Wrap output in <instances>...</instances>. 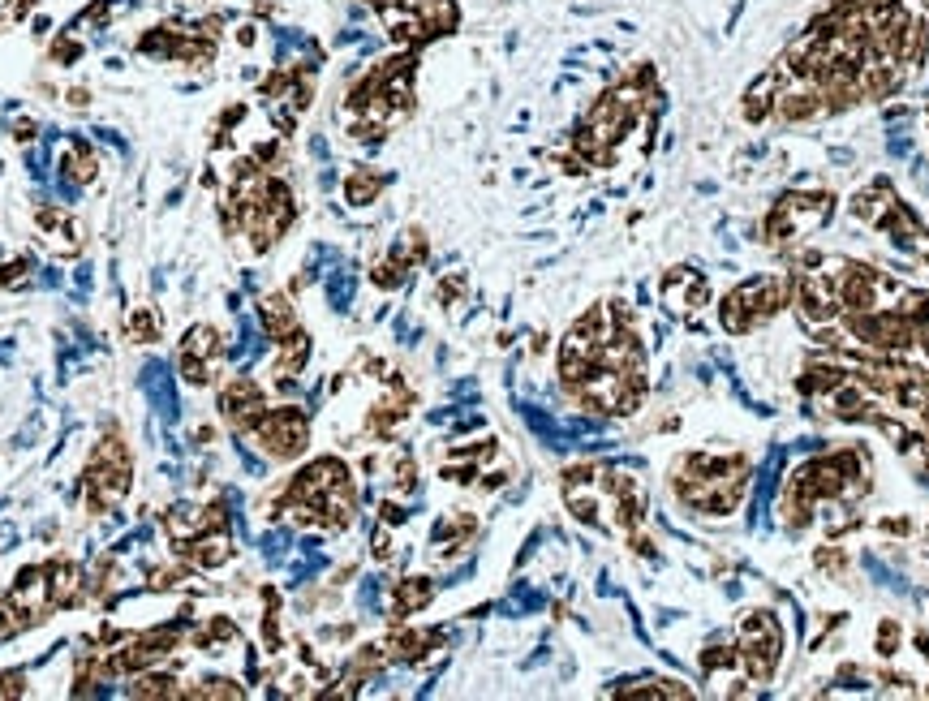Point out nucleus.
Here are the masks:
<instances>
[{
	"label": "nucleus",
	"mask_w": 929,
	"mask_h": 701,
	"mask_svg": "<svg viewBox=\"0 0 929 701\" xmlns=\"http://www.w3.org/2000/svg\"><path fill=\"white\" fill-rule=\"evenodd\" d=\"M740 667H745L749 684H770L779 671V658H783V628L770 611H749L740 620Z\"/></svg>",
	"instance_id": "nucleus-1"
},
{
	"label": "nucleus",
	"mask_w": 929,
	"mask_h": 701,
	"mask_svg": "<svg viewBox=\"0 0 929 701\" xmlns=\"http://www.w3.org/2000/svg\"><path fill=\"white\" fill-rule=\"evenodd\" d=\"M250 439L259 443V452L267 456V461L289 465V461H297V456H306V448H310V418L297 405H276V409H267L259 418Z\"/></svg>",
	"instance_id": "nucleus-2"
},
{
	"label": "nucleus",
	"mask_w": 929,
	"mask_h": 701,
	"mask_svg": "<svg viewBox=\"0 0 929 701\" xmlns=\"http://www.w3.org/2000/svg\"><path fill=\"white\" fill-rule=\"evenodd\" d=\"M220 413L233 426V435H250L267 413V388L254 375H228L220 383Z\"/></svg>",
	"instance_id": "nucleus-3"
},
{
	"label": "nucleus",
	"mask_w": 929,
	"mask_h": 701,
	"mask_svg": "<svg viewBox=\"0 0 929 701\" xmlns=\"http://www.w3.org/2000/svg\"><path fill=\"white\" fill-rule=\"evenodd\" d=\"M181 628H142V633H130L117 646V658H121V671L125 676H134V671H147L155 663H164L173 650H181Z\"/></svg>",
	"instance_id": "nucleus-4"
},
{
	"label": "nucleus",
	"mask_w": 929,
	"mask_h": 701,
	"mask_svg": "<svg viewBox=\"0 0 929 701\" xmlns=\"http://www.w3.org/2000/svg\"><path fill=\"white\" fill-rule=\"evenodd\" d=\"M822 91L813 87L809 78H796V82H783V87L775 91V112L770 117L783 121V125H796V121H813V117H822Z\"/></svg>",
	"instance_id": "nucleus-5"
},
{
	"label": "nucleus",
	"mask_w": 929,
	"mask_h": 701,
	"mask_svg": "<svg viewBox=\"0 0 929 701\" xmlns=\"http://www.w3.org/2000/svg\"><path fill=\"white\" fill-rule=\"evenodd\" d=\"M439 641L443 633L439 628H392L388 637H383V654H388V663H409V667H418L426 654H435L439 650Z\"/></svg>",
	"instance_id": "nucleus-6"
},
{
	"label": "nucleus",
	"mask_w": 929,
	"mask_h": 701,
	"mask_svg": "<svg viewBox=\"0 0 929 701\" xmlns=\"http://www.w3.org/2000/svg\"><path fill=\"white\" fill-rule=\"evenodd\" d=\"M659 293L667 297L676 310H702L710 302V284L702 271H689V267H671L667 276L659 280Z\"/></svg>",
	"instance_id": "nucleus-7"
},
{
	"label": "nucleus",
	"mask_w": 929,
	"mask_h": 701,
	"mask_svg": "<svg viewBox=\"0 0 929 701\" xmlns=\"http://www.w3.org/2000/svg\"><path fill=\"white\" fill-rule=\"evenodd\" d=\"M44 577H48V603L52 607H78L82 594H87V581H82V568L74 560L44 564Z\"/></svg>",
	"instance_id": "nucleus-8"
},
{
	"label": "nucleus",
	"mask_w": 929,
	"mask_h": 701,
	"mask_svg": "<svg viewBox=\"0 0 929 701\" xmlns=\"http://www.w3.org/2000/svg\"><path fill=\"white\" fill-rule=\"evenodd\" d=\"M259 323H263V332H267L271 345L284 340V336H293L297 327H302V319H297V306L284 293H263L259 297Z\"/></svg>",
	"instance_id": "nucleus-9"
},
{
	"label": "nucleus",
	"mask_w": 929,
	"mask_h": 701,
	"mask_svg": "<svg viewBox=\"0 0 929 701\" xmlns=\"http://www.w3.org/2000/svg\"><path fill=\"white\" fill-rule=\"evenodd\" d=\"M310 362V336L297 327L293 336L276 340V357H271V375H276L280 388H289L293 375H302V366Z\"/></svg>",
	"instance_id": "nucleus-10"
},
{
	"label": "nucleus",
	"mask_w": 929,
	"mask_h": 701,
	"mask_svg": "<svg viewBox=\"0 0 929 701\" xmlns=\"http://www.w3.org/2000/svg\"><path fill=\"white\" fill-rule=\"evenodd\" d=\"M185 684L173 676V671H134L130 684H125V697H134V701H160V697H181Z\"/></svg>",
	"instance_id": "nucleus-11"
},
{
	"label": "nucleus",
	"mask_w": 929,
	"mask_h": 701,
	"mask_svg": "<svg viewBox=\"0 0 929 701\" xmlns=\"http://www.w3.org/2000/svg\"><path fill=\"white\" fill-rule=\"evenodd\" d=\"M435 598V581L431 577H405L392 590V624H400L405 615H418L422 607H431Z\"/></svg>",
	"instance_id": "nucleus-12"
},
{
	"label": "nucleus",
	"mask_w": 929,
	"mask_h": 701,
	"mask_svg": "<svg viewBox=\"0 0 929 701\" xmlns=\"http://www.w3.org/2000/svg\"><path fill=\"white\" fill-rule=\"evenodd\" d=\"M848 379H852L848 366H839V362H813L805 375L796 379V392H800V396H831V392L843 388Z\"/></svg>",
	"instance_id": "nucleus-13"
},
{
	"label": "nucleus",
	"mask_w": 929,
	"mask_h": 701,
	"mask_svg": "<svg viewBox=\"0 0 929 701\" xmlns=\"http://www.w3.org/2000/svg\"><path fill=\"white\" fill-rule=\"evenodd\" d=\"M891 203H895V194H891V185L886 181H878V185H869V190H861L848 203V211H852V220L856 224H869V228H878L882 224V216L891 211Z\"/></svg>",
	"instance_id": "nucleus-14"
},
{
	"label": "nucleus",
	"mask_w": 929,
	"mask_h": 701,
	"mask_svg": "<svg viewBox=\"0 0 929 701\" xmlns=\"http://www.w3.org/2000/svg\"><path fill=\"white\" fill-rule=\"evenodd\" d=\"M383 185H388V177H383L379 168H349V177H345V203L349 207H370L383 194Z\"/></svg>",
	"instance_id": "nucleus-15"
},
{
	"label": "nucleus",
	"mask_w": 929,
	"mask_h": 701,
	"mask_svg": "<svg viewBox=\"0 0 929 701\" xmlns=\"http://www.w3.org/2000/svg\"><path fill=\"white\" fill-rule=\"evenodd\" d=\"M181 697H190V701H241L246 697V684L233 680V676H203L198 684H185Z\"/></svg>",
	"instance_id": "nucleus-16"
},
{
	"label": "nucleus",
	"mask_w": 929,
	"mask_h": 701,
	"mask_svg": "<svg viewBox=\"0 0 929 701\" xmlns=\"http://www.w3.org/2000/svg\"><path fill=\"white\" fill-rule=\"evenodd\" d=\"M413 13H418L426 39H431V35H448V31H456V22H461V13H456L452 0H418Z\"/></svg>",
	"instance_id": "nucleus-17"
},
{
	"label": "nucleus",
	"mask_w": 929,
	"mask_h": 701,
	"mask_svg": "<svg viewBox=\"0 0 929 701\" xmlns=\"http://www.w3.org/2000/svg\"><path fill=\"white\" fill-rule=\"evenodd\" d=\"M61 168H65V177L74 185H91L95 173H99V160H95V151L87 147V142H74V147L61 155Z\"/></svg>",
	"instance_id": "nucleus-18"
},
{
	"label": "nucleus",
	"mask_w": 929,
	"mask_h": 701,
	"mask_svg": "<svg viewBox=\"0 0 929 701\" xmlns=\"http://www.w3.org/2000/svg\"><path fill=\"white\" fill-rule=\"evenodd\" d=\"M474 534H478V517H474V512H465V508H456L452 517L439 525V534H435V538L448 542L452 555H456V551H465V547H469V538H474Z\"/></svg>",
	"instance_id": "nucleus-19"
},
{
	"label": "nucleus",
	"mask_w": 929,
	"mask_h": 701,
	"mask_svg": "<svg viewBox=\"0 0 929 701\" xmlns=\"http://www.w3.org/2000/svg\"><path fill=\"white\" fill-rule=\"evenodd\" d=\"M426 254H431V237H426V228H418V224L405 228V233H400V241L392 246V259H400L409 271L418 267V263H426Z\"/></svg>",
	"instance_id": "nucleus-20"
},
{
	"label": "nucleus",
	"mask_w": 929,
	"mask_h": 701,
	"mask_svg": "<svg viewBox=\"0 0 929 701\" xmlns=\"http://www.w3.org/2000/svg\"><path fill=\"white\" fill-rule=\"evenodd\" d=\"M181 353H194V357H224V340H220V327L211 323H194L181 340Z\"/></svg>",
	"instance_id": "nucleus-21"
},
{
	"label": "nucleus",
	"mask_w": 929,
	"mask_h": 701,
	"mask_svg": "<svg viewBox=\"0 0 929 701\" xmlns=\"http://www.w3.org/2000/svg\"><path fill=\"white\" fill-rule=\"evenodd\" d=\"M164 534H168V542L198 538V534H203V521H198V508H190V504H177V508H168V512H164Z\"/></svg>",
	"instance_id": "nucleus-22"
},
{
	"label": "nucleus",
	"mask_w": 929,
	"mask_h": 701,
	"mask_svg": "<svg viewBox=\"0 0 929 701\" xmlns=\"http://www.w3.org/2000/svg\"><path fill=\"white\" fill-rule=\"evenodd\" d=\"M646 504H650V499H646V486H641V491H633V495H620V499H616V517H611V521H616V529L633 534V529L646 525Z\"/></svg>",
	"instance_id": "nucleus-23"
},
{
	"label": "nucleus",
	"mask_w": 929,
	"mask_h": 701,
	"mask_svg": "<svg viewBox=\"0 0 929 701\" xmlns=\"http://www.w3.org/2000/svg\"><path fill=\"white\" fill-rule=\"evenodd\" d=\"M125 332H130V340H138V345H155V340H160V314L151 306H134L130 319H125Z\"/></svg>",
	"instance_id": "nucleus-24"
},
{
	"label": "nucleus",
	"mask_w": 929,
	"mask_h": 701,
	"mask_svg": "<svg viewBox=\"0 0 929 701\" xmlns=\"http://www.w3.org/2000/svg\"><path fill=\"white\" fill-rule=\"evenodd\" d=\"M620 697H671V701H684V697H693V689L689 684H680V680H641V684L620 689Z\"/></svg>",
	"instance_id": "nucleus-25"
},
{
	"label": "nucleus",
	"mask_w": 929,
	"mask_h": 701,
	"mask_svg": "<svg viewBox=\"0 0 929 701\" xmlns=\"http://www.w3.org/2000/svg\"><path fill=\"white\" fill-rule=\"evenodd\" d=\"M813 508L818 504H809V499H796V495H783V525H788V534H809V525H813Z\"/></svg>",
	"instance_id": "nucleus-26"
},
{
	"label": "nucleus",
	"mask_w": 929,
	"mask_h": 701,
	"mask_svg": "<svg viewBox=\"0 0 929 701\" xmlns=\"http://www.w3.org/2000/svg\"><path fill=\"white\" fill-rule=\"evenodd\" d=\"M405 276H409V267L400 263V259H392V254H388V259H379L375 267H370V284H375V289H383V293L400 289V284H405Z\"/></svg>",
	"instance_id": "nucleus-27"
},
{
	"label": "nucleus",
	"mask_w": 929,
	"mask_h": 701,
	"mask_svg": "<svg viewBox=\"0 0 929 701\" xmlns=\"http://www.w3.org/2000/svg\"><path fill=\"white\" fill-rule=\"evenodd\" d=\"M147 577H151V590H168V594H173V590H185V585L194 581V568L181 560L173 568H151Z\"/></svg>",
	"instance_id": "nucleus-28"
},
{
	"label": "nucleus",
	"mask_w": 929,
	"mask_h": 701,
	"mask_svg": "<svg viewBox=\"0 0 929 701\" xmlns=\"http://www.w3.org/2000/svg\"><path fill=\"white\" fill-rule=\"evenodd\" d=\"M813 568L826 572V577H835V581H843L848 577V551L835 547V542H826V547L813 551Z\"/></svg>",
	"instance_id": "nucleus-29"
},
{
	"label": "nucleus",
	"mask_w": 929,
	"mask_h": 701,
	"mask_svg": "<svg viewBox=\"0 0 929 701\" xmlns=\"http://www.w3.org/2000/svg\"><path fill=\"white\" fill-rule=\"evenodd\" d=\"M392 491H396V495L418 491V461H413L409 452H400L396 461H392Z\"/></svg>",
	"instance_id": "nucleus-30"
},
{
	"label": "nucleus",
	"mask_w": 929,
	"mask_h": 701,
	"mask_svg": "<svg viewBox=\"0 0 929 701\" xmlns=\"http://www.w3.org/2000/svg\"><path fill=\"white\" fill-rule=\"evenodd\" d=\"M697 663H702V671H736L740 667V650H732V646H706L702 654H697Z\"/></svg>",
	"instance_id": "nucleus-31"
},
{
	"label": "nucleus",
	"mask_w": 929,
	"mask_h": 701,
	"mask_svg": "<svg viewBox=\"0 0 929 701\" xmlns=\"http://www.w3.org/2000/svg\"><path fill=\"white\" fill-rule=\"evenodd\" d=\"M603 491L611 499H620V495L641 491V482H637V474H628V469H607V474H603Z\"/></svg>",
	"instance_id": "nucleus-32"
},
{
	"label": "nucleus",
	"mask_w": 929,
	"mask_h": 701,
	"mask_svg": "<svg viewBox=\"0 0 929 701\" xmlns=\"http://www.w3.org/2000/svg\"><path fill=\"white\" fill-rule=\"evenodd\" d=\"M568 499V508H573V517L581 525H598V504H594V495H581V491H564Z\"/></svg>",
	"instance_id": "nucleus-33"
},
{
	"label": "nucleus",
	"mask_w": 929,
	"mask_h": 701,
	"mask_svg": "<svg viewBox=\"0 0 929 701\" xmlns=\"http://www.w3.org/2000/svg\"><path fill=\"white\" fill-rule=\"evenodd\" d=\"M26 280H31V263L26 259H13L0 267V289H26Z\"/></svg>",
	"instance_id": "nucleus-34"
},
{
	"label": "nucleus",
	"mask_w": 929,
	"mask_h": 701,
	"mask_svg": "<svg viewBox=\"0 0 929 701\" xmlns=\"http://www.w3.org/2000/svg\"><path fill=\"white\" fill-rule=\"evenodd\" d=\"M198 521H203V534H228V512H224L220 499L207 508H198Z\"/></svg>",
	"instance_id": "nucleus-35"
},
{
	"label": "nucleus",
	"mask_w": 929,
	"mask_h": 701,
	"mask_svg": "<svg viewBox=\"0 0 929 701\" xmlns=\"http://www.w3.org/2000/svg\"><path fill=\"white\" fill-rule=\"evenodd\" d=\"M207 633L216 637V646H228V641H241V628H237V620H228V615H211V620H207Z\"/></svg>",
	"instance_id": "nucleus-36"
},
{
	"label": "nucleus",
	"mask_w": 929,
	"mask_h": 701,
	"mask_svg": "<svg viewBox=\"0 0 929 701\" xmlns=\"http://www.w3.org/2000/svg\"><path fill=\"white\" fill-rule=\"evenodd\" d=\"M598 465H568L564 469V491H585V486L594 482Z\"/></svg>",
	"instance_id": "nucleus-37"
},
{
	"label": "nucleus",
	"mask_w": 929,
	"mask_h": 701,
	"mask_svg": "<svg viewBox=\"0 0 929 701\" xmlns=\"http://www.w3.org/2000/svg\"><path fill=\"white\" fill-rule=\"evenodd\" d=\"M26 697V671H0V701Z\"/></svg>",
	"instance_id": "nucleus-38"
},
{
	"label": "nucleus",
	"mask_w": 929,
	"mask_h": 701,
	"mask_svg": "<svg viewBox=\"0 0 929 701\" xmlns=\"http://www.w3.org/2000/svg\"><path fill=\"white\" fill-rule=\"evenodd\" d=\"M899 650V620H882L878 624V654L891 658Z\"/></svg>",
	"instance_id": "nucleus-39"
},
{
	"label": "nucleus",
	"mask_w": 929,
	"mask_h": 701,
	"mask_svg": "<svg viewBox=\"0 0 929 701\" xmlns=\"http://www.w3.org/2000/svg\"><path fill=\"white\" fill-rule=\"evenodd\" d=\"M65 220H69V216H65L61 207H35V224L44 228V233H61Z\"/></svg>",
	"instance_id": "nucleus-40"
},
{
	"label": "nucleus",
	"mask_w": 929,
	"mask_h": 701,
	"mask_svg": "<svg viewBox=\"0 0 929 701\" xmlns=\"http://www.w3.org/2000/svg\"><path fill=\"white\" fill-rule=\"evenodd\" d=\"M263 641H267V654H280L284 633H280V615H276V611L263 615Z\"/></svg>",
	"instance_id": "nucleus-41"
},
{
	"label": "nucleus",
	"mask_w": 929,
	"mask_h": 701,
	"mask_svg": "<svg viewBox=\"0 0 929 701\" xmlns=\"http://www.w3.org/2000/svg\"><path fill=\"white\" fill-rule=\"evenodd\" d=\"M478 478V465L465 461V465H443V482H456V486H469Z\"/></svg>",
	"instance_id": "nucleus-42"
},
{
	"label": "nucleus",
	"mask_w": 929,
	"mask_h": 701,
	"mask_svg": "<svg viewBox=\"0 0 929 701\" xmlns=\"http://www.w3.org/2000/svg\"><path fill=\"white\" fill-rule=\"evenodd\" d=\"M461 297H465V276H448V280H439V302H443V306L461 302Z\"/></svg>",
	"instance_id": "nucleus-43"
},
{
	"label": "nucleus",
	"mask_w": 929,
	"mask_h": 701,
	"mask_svg": "<svg viewBox=\"0 0 929 701\" xmlns=\"http://www.w3.org/2000/svg\"><path fill=\"white\" fill-rule=\"evenodd\" d=\"M78 56H82V44H78V39H56V44H52V61L74 65Z\"/></svg>",
	"instance_id": "nucleus-44"
},
{
	"label": "nucleus",
	"mask_w": 929,
	"mask_h": 701,
	"mask_svg": "<svg viewBox=\"0 0 929 701\" xmlns=\"http://www.w3.org/2000/svg\"><path fill=\"white\" fill-rule=\"evenodd\" d=\"M379 521L383 525H400V521H405V508H400L396 499H383V504H379Z\"/></svg>",
	"instance_id": "nucleus-45"
},
{
	"label": "nucleus",
	"mask_w": 929,
	"mask_h": 701,
	"mask_svg": "<svg viewBox=\"0 0 929 701\" xmlns=\"http://www.w3.org/2000/svg\"><path fill=\"white\" fill-rule=\"evenodd\" d=\"M375 560H392V534H388V525H379V534H375Z\"/></svg>",
	"instance_id": "nucleus-46"
},
{
	"label": "nucleus",
	"mask_w": 929,
	"mask_h": 701,
	"mask_svg": "<svg viewBox=\"0 0 929 701\" xmlns=\"http://www.w3.org/2000/svg\"><path fill=\"white\" fill-rule=\"evenodd\" d=\"M628 547H633V555H654V542L641 534V529H633V534H628Z\"/></svg>",
	"instance_id": "nucleus-47"
},
{
	"label": "nucleus",
	"mask_w": 929,
	"mask_h": 701,
	"mask_svg": "<svg viewBox=\"0 0 929 701\" xmlns=\"http://www.w3.org/2000/svg\"><path fill=\"white\" fill-rule=\"evenodd\" d=\"M882 529H886V534H912V521L908 517H886Z\"/></svg>",
	"instance_id": "nucleus-48"
},
{
	"label": "nucleus",
	"mask_w": 929,
	"mask_h": 701,
	"mask_svg": "<svg viewBox=\"0 0 929 701\" xmlns=\"http://www.w3.org/2000/svg\"><path fill=\"white\" fill-rule=\"evenodd\" d=\"M65 99H69V104H74V108H87V104H91V91H87V87H74V91H69Z\"/></svg>",
	"instance_id": "nucleus-49"
},
{
	"label": "nucleus",
	"mask_w": 929,
	"mask_h": 701,
	"mask_svg": "<svg viewBox=\"0 0 929 701\" xmlns=\"http://www.w3.org/2000/svg\"><path fill=\"white\" fill-rule=\"evenodd\" d=\"M13 138H18V142H31V138H35V121H18V125H13Z\"/></svg>",
	"instance_id": "nucleus-50"
},
{
	"label": "nucleus",
	"mask_w": 929,
	"mask_h": 701,
	"mask_svg": "<svg viewBox=\"0 0 929 701\" xmlns=\"http://www.w3.org/2000/svg\"><path fill=\"white\" fill-rule=\"evenodd\" d=\"M194 443H203V448H211V443H216V426H198V431H194Z\"/></svg>",
	"instance_id": "nucleus-51"
},
{
	"label": "nucleus",
	"mask_w": 929,
	"mask_h": 701,
	"mask_svg": "<svg viewBox=\"0 0 929 701\" xmlns=\"http://www.w3.org/2000/svg\"><path fill=\"white\" fill-rule=\"evenodd\" d=\"M254 39H259V35H254V26H237V44L241 48H254Z\"/></svg>",
	"instance_id": "nucleus-52"
},
{
	"label": "nucleus",
	"mask_w": 929,
	"mask_h": 701,
	"mask_svg": "<svg viewBox=\"0 0 929 701\" xmlns=\"http://www.w3.org/2000/svg\"><path fill=\"white\" fill-rule=\"evenodd\" d=\"M547 340H551L547 332H534V345H530V349H534V353H547Z\"/></svg>",
	"instance_id": "nucleus-53"
}]
</instances>
